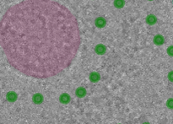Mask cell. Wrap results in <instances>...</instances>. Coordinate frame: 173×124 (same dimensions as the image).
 Segmentation results:
<instances>
[{
	"label": "cell",
	"mask_w": 173,
	"mask_h": 124,
	"mask_svg": "<svg viewBox=\"0 0 173 124\" xmlns=\"http://www.w3.org/2000/svg\"><path fill=\"white\" fill-rule=\"evenodd\" d=\"M81 44L76 16L54 0H22L0 20V48L24 76L45 79L64 73Z\"/></svg>",
	"instance_id": "cell-1"
},
{
	"label": "cell",
	"mask_w": 173,
	"mask_h": 124,
	"mask_svg": "<svg viewBox=\"0 0 173 124\" xmlns=\"http://www.w3.org/2000/svg\"><path fill=\"white\" fill-rule=\"evenodd\" d=\"M171 3H172V6H173V0H171Z\"/></svg>",
	"instance_id": "cell-2"
}]
</instances>
